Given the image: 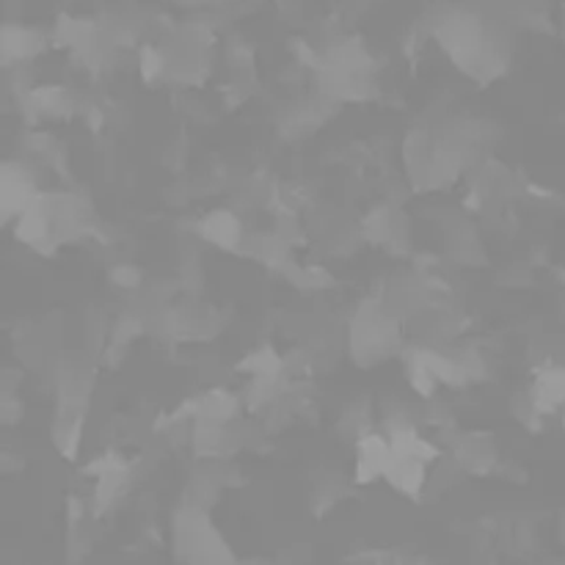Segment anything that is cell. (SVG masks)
<instances>
[{
  "mask_svg": "<svg viewBox=\"0 0 565 565\" xmlns=\"http://www.w3.org/2000/svg\"><path fill=\"white\" fill-rule=\"evenodd\" d=\"M14 191H18V188H14L9 180H3V205H7V210H9V205H12V199H14ZM20 194H31V185L25 183V177H23V183H20ZM28 205H31V201L23 196V210Z\"/></svg>",
  "mask_w": 565,
  "mask_h": 565,
  "instance_id": "cell-1",
  "label": "cell"
}]
</instances>
